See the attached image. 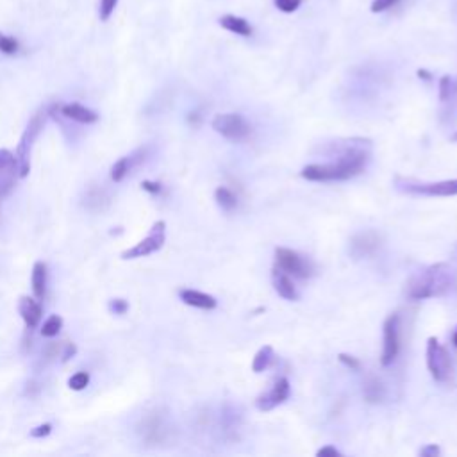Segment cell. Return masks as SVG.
Masks as SVG:
<instances>
[{"instance_id":"cell-1","label":"cell","mask_w":457,"mask_h":457,"mask_svg":"<svg viewBox=\"0 0 457 457\" xmlns=\"http://www.w3.org/2000/svg\"><path fill=\"white\" fill-rule=\"evenodd\" d=\"M368 161V154L361 148H347L340 155L336 163L327 164H309L300 172L304 179L313 182H329V181H347L364 170Z\"/></svg>"},{"instance_id":"cell-2","label":"cell","mask_w":457,"mask_h":457,"mask_svg":"<svg viewBox=\"0 0 457 457\" xmlns=\"http://www.w3.org/2000/svg\"><path fill=\"white\" fill-rule=\"evenodd\" d=\"M456 273L449 263H438L414 275L407 284V297L413 300L443 297L452 289Z\"/></svg>"},{"instance_id":"cell-3","label":"cell","mask_w":457,"mask_h":457,"mask_svg":"<svg viewBox=\"0 0 457 457\" xmlns=\"http://www.w3.org/2000/svg\"><path fill=\"white\" fill-rule=\"evenodd\" d=\"M134 434L143 447H164L173 440L172 420L163 407H152L139 416L134 425Z\"/></svg>"},{"instance_id":"cell-4","label":"cell","mask_w":457,"mask_h":457,"mask_svg":"<svg viewBox=\"0 0 457 457\" xmlns=\"http://www.w3.org/2000/svg\"><path fill=\"white\" fill-rule=\"evenodd\" d=\"M45 120H47V111H38L35 117L30 118L29 126L23 130L20 143H18L17 152H14V157L18 161V172H20V177H27V173L30 172V152L35 147V142L38 139V136L41 134L45 127Z\"/></svg>"},{"instance_id":"cell-5","label":"cell","mask_w":457,"mask_h":457,"mask_svg":"<svg viewBox=\"0 0 457 457\" xmlns=\"http://www.w3.org/2000/svg\"><path fill=\"white\" fill-rule=\"evenodd\" d=\"M166 240V224L163 220L155 222L152 225L150 233L147 237H143L142 242L136 243L134 246L127 249L121 252V259H138V257H147V255L154 254V252L161 251Z\"/></svg>"},{"instance_id":"cell-6","label":"cell","mask_w":457,"mask_h":457,"mask_svg":"<svg viewBox=\"0 0 457 457\" xmlns=\"http://www.w3.org/2000/svg\"><path fill=\"white\" fill-rule=\"evenodd\" d=\"M427 368L432 379L438 382H445L452 376V361L449 352L436 338H429L427 341Z\"/></svg>"},{"instance_id":"cell-7","label":"cell","mask_w":457,"mask_h":457,"mask_svg":"<svg viewBox=\"0 0 457 457\" xmlns=\"http://www.w3.org/2000/svg\"><path fill=\"white\" fill-rule=\"evenodd\" d=\"M275 266L288 273V275L300 277V279L311 277L313 272H315V268H313V263H311L309 259L302 257L298 252L289 251V249H284V246L275 249Z\"/></svg>"},{"instance_id":"cell-8","label":"cell","mask_w":457,"mask_h":457,"mask_svg":"<svg viewBox=\"0 0 457 457\" xmlns=\"http://www.w3.org/2000/svg\"><path fill=\"white\" fill-rule=\"evenodd\" d=\"M213 129L218 134H222L224 138L233 139V142H242V139L249 138V134L252 130L249 121L242 115H237V113H225V115L215 117Z\"/></svg>"},{"instance_id":"cell-9","label":"cell","mask_w":457,"mask_h":457,"mask_svg":"<svg viewBox=\"0 0 457 457\" xmlns=\"http://www.w3.org/2000/svg\"><path fill=\"white\" fill-rule=\"evenodd\" d=\"M398 329H400V316L395 313V315H389L384 322V345H382V356H380V362L382 367H389L395 362L398 356V350H400V334H398Z\"/></svg>"},{"instance_id":"cell-10","label":"cell","mask_w":457,"mask_h":457,"mask_svg":"<svg viewBox=\"0 0 457 457\" xmlns=\"http://www.w3.org/2000/svg\"><path fill=\"white\" fill-rule=\"evenodd\" d=\"M398 190L406 191V193L427 195V197H454L457 195V179L441 182H420V184H413V182L400 184L398 182Z\"/></svg>"},{"instance_id":"cell-11","label":"cell","mask_w":457,"mask_h":457,"mask_svg":"<svg viewBox=\"0 0 457 457\" xmlns=\"http://www.w3.org/2000/svg\"><path fill=\"white\" fill-rule=\"evenodd\" d=\"M380 240L379 233L376 231H361V233L354 234L350 237L349 243V252L354 259H364L376 254L380 249Z\"/></svg>"},{"instance_id":"cell-12","label":"cell","mask_w":457,"mask_h":457,"mask_svg":"<svg viewBox=\"0 0 457 457\" xmlns=\"http://www.w3.org/2000/svg\"><path fill=\"white\" fill-rule=\"evenodd\" d=\"M18 177H20V172H18V161L14 154L8 148H0V200L11 193Z\"/></svg>"},{"instance_id":"cell-13","label":"cell","mask_w":457,"mask_h":457,"mask_svg":"<svg viewBox=\"0 0 457 457\" xmlns=\"http://www.w3.org/2000/svg\"><path fill=\"white\" fill-rule=\"evenodd\" d=\"M289 393H291V388H289V380L288 379H279L275 382L272 389L264 395L257 398V407L259 411H272L273 407L280 406V404H284L288 400Z\"/></svg>"},{"instance_id":"cell-14","label":"cell","mask_w":457,"mask_h":457,"mask_svg":"<svg viewBox=\"0 0 457 457\" xmlns=\"http://www.w3.org/2000/svg\"><path fill=\"white\" fill-rule=\"evenodd\" d=\"M111 204V197L106 188L99 184L88 186V190L82 195V206L86 207L91 213H102L106 211Z\"/></svg>"},{"instance_id":"cell-15","label":"cell","mask_w":457,"mask_h":457,"mask_svg":"<svg viewBox=\"0 0 457 457\" xmlns=\"http://www.w3.org/2000/svg\"><path fill=\"white\" fill-rule=\"evenodd\" d=\"M145 155H147V148H139V150H136L134 154L126 155V157L118 159L117 163L111 166V181L113 182L124 181L127 173H129L134 166H138V164L145 159Z\"/></svg>"},{"instance_id":"cell-16","label":"cell","mask_w":457,"mask_h":457,"mask_svg":"<svg viewBox=\"0 0 457 457\" xmlns=\"http://www.w3.org/2000/svg\"><path fill=\"white\" fill-rule=\"evenodd\" d=\"M18 313L22 316V320L26 322L27 329L32 331L39 325L41 322V316H43V309L36 302L35 298L30 297H22L18 300Z\"/></svg>"},{"instance_id":"cell-17","label":"cell","mask_w":457,"mask_h":457,"mask_svg":"<svg viewBox=\"0 0 457 457\" xmlns=\"http://www.w3.org/2000/svg\"><path fill=\"white\" fill-rule=\"evenodd\" d=\"M61 115L68 120H74L77 124H84V126H90V124H95L99 120V115L91 109L84 108L81 104H65V106H59Z\"/></svg>"},{"instance_id":"cell-18","label":"cell","mask_w":457,"mask_h":457,"mask_svg":"<svg viewBox=\"0 0 457 457\" xmlns=\"http://www.w3.org/2000/svg\"><path fill=\"white\" fill-rule=\"evenodd\" d=\"M179 297L184 304L191 307H197V309H215L218 306L216 298L211 295L202 293V291H197V289H181L179 291Z\"/></svg>"},{"instance_id":"cell-19","label":"cell","mask_w":457,"mask_h":457,"mask_svg":"<svg viewBox=\"0 0 457 457\" xmlns=\"http://www.w3.org/2000/svg\"><path fill=\"white\" fill-rule=\"evenodd\" d=\"M273 288L279 293V297L286 298V300H298L297 286L293 284L291 277L277 266L273 268Z\"/></svg>"},{"instance_id":"cell-20","label":"cell","mask_w":457,"mask_h":457,"mask_svg":"<svg viewBox=\"0 0 457 457\" xmlns=\"http://www.w3.org/2000/svg\"><path fill=\"white\" fill-rule=\"evenodd\" d=\"M220 26L224 27L228 32H234L237 36H243V38H249L252 36V26L246 22L245 18L236 17V14H225L220 18Z\"/></svg>"},{"instance_id":"cell-21","label":"cell","mask_w":457,"mask_h":457,"mask_svg":"<svg viewBox=\"0 0 457 457\" xmlns=\"http://www.w3.org/2000/svg\"><path fill=\"white\" fill-rule=\"evenodd\" d=\"M384 395H386V391H384L382 382L377 377L368 376L364 382H362V397H364V400L370 402V404H379V402L384 400Z\"/></svg>"},{"instance_id":"cell-22","label":"cell","mask_w":457,"mask_h":457,"mask_svg":"<svg viewBox=\"0 0 457 457\" xmlns=\"http://www.w3.org/2000/svg\"><path fill=\"white\" fill-rule=\"evenodd\" d=\"M30 280H32V293L38 300H41L47 293V264L41 263V261L35 263Z\"/></svg>"},{"instance_id":"cell-23","label":"cell","mask_w":457,"mask_h":457,"mask_svg":"<svg viewBox=\"0 0 457 457\" xmlns=\"http://www.w3.org/2000/svg\"><path fill=\"white\" fill-rule=\"evenodd\" d=\"M273 361V349L270 345L263 347V349L257 350V354L254 356V361H252V370L255 373H261V371L266 370Z\"/></svg>"},{"instance_id":"cell-24","label":"cell","mask_w":457,"mask_h":457,"mask_svg":"<svg viewBox=\"0 0 457 457\" xmlns=\"http://www.w3.org/2000/svg\"><path fill=\"white\" fill-rule=\"evenodd\" d=\"M215 199L224 211H233L234 207L237 206L236 195L228 190V188H225V186H222V188H218V190L215 191Z\"/></svg>"},{"instance_id":"cell-25","label":"cell","mask_w":457,"mask_h":457,"mask_svg":"<svg viewBox=\"0 0 457 457\" xmlns=\"http://www.w3.org/2000/svg\"><path fill=\"white\" fill-rule=\"evenodd\" d=\"M63 347H65V343H59V341H50V343H47V345L43 347V350H41V362H43V367H47L48 362L59 358L61 352H63Z\"/></svg>"},{"instance_id":"cell-26","label":"cell","mask_w":457,"mask_h":457,"mask_svg":"<svg viewBox=\"0 0 457 457\" xmlns=\"http://www.w3.org/2000/svg\"><path fill=\"white\" fill-rule=\"evenodd\" d=\"M61 327H63V318L57 315H52L50 318L45 320V324L41 325V336L56 338L57 334H59Z\"/></svg>"},{"instance_id":"cell-27","label":"cell","mask_w":457,"mask_h":457,"mask_svg":"<svg viewBox=\"0 0 457 457\" xmlns=\"http://www.w3.org/2000/svg\"><path fill=\"white\" fill-rule=\"evenodd\" d=\"M456 91H457V82L454 84V81L449 77V75H443V77L440 79V100H443V102L445 100H449Z\"/></svg>"},{"instance_id":"cell-28","label":"cell","mask_w":457,"mask_h":457,"mask_svg":"<svg viewBox=\"0 0 457 457\" xmlns=\"http://www.w3.org/2000/svg\"><path fill=\"white\" fill-rule=\"evenodd\" d=\"M88 384H90V373H88V371H77V373L70 377L68 380V386L74 389V391H82Z\"/></svg>"},{"instance_id":"cell-29","label":"cell","mask_w":457,"mask_h":457,"mask_svg":"<svg viewBox=\"0 0 457 457\" xmlns=\"http://www.w3.org/2000/svg\"><path fill=\"white\" fill-rule=\"evenodd\" d=\"M18 48H20V43H18L17 39L0 32V52H2V54L13 56V54H17L18 52Z\"/></svg>"},{"instance_id":"cell-30","label":"cell","mask_w":457,"mask_h":457,"mask_svg":"<svg viewBox=\"0 0 457 457\" xmlns=\"http://www.w3.org/2000/svg\"><path fill=\"white\" fill-rule=\"evenodd\" d=\"M118 6V0H100V8H99V17L102 22H108L111 14L115 13V9Z\"/></svg>"},{"instance_id":"cell-31","label":"cell","mask_w":457,"mask_h":457,"mask_svg":"<svg viewBox=\"0 0 457 457\" xmlns=\"http://www.w3.org/2000/svg\"><path fill=\"white\" fill-rule=\"evenodd\" d=\"M273 2H275V8L282 13H295L302 4V0H273Z\"/></svg>"},{"instance_id":"cell-32","label":"cell","mask_w":457,"mask_h":457,"mask_svg":"<svg viewBox=\"0 0 457 457\" xmlns=\"http://www.w3.org/2000/svg\"><path fill=\"white\" fill-rule=\"evenodd\" d=\"M400 0H373L371 2V13H384L388 11L389 8L397 6Z\"/></svg>"},{"instance_id":"cell-33","label":"cell","mask_w":457,"mask_h":457,"mask_svg":"<svg viewBox=\"0 0 457 457\" xmlns=\"http://www.w3.org/2000/svg\"><path fill=\"white\" fill-rule=\"evenodd\" d=\"M338 359H340V362H343V364H345L347 368H350L352 371L361 370V362H359L356 358H352V356L340 354V356H338Z\"/></svg>"},{"instance_id":"cell-34","label":"cell","mask_w":457,"mask_h":457,"mask_svg":"<svg viewBox=\"0 0 457 457\" xmlns=\"http://www.w3.org/2000/svg\"><path fill=\"white\" fill-rule=\"evenodd\" d=\"M109 309L115 313V315H126L127 309H129V304L126 300H121V298H117V300H111L109 302Z\"/></svg>"},{"instance_id":"cell-35","label":"cell","mask_w":457,"mask_h":457,"mask_svg":"<svg viewBox=\"0 0 457 457\" xmlns=\"http://www.w3.org/2000/svg\"><path fill=\"white\" fill-rule=\"evenodd\" d=\"M77 354V347H75V343H65V347H63V352H61V361L66 362L70 361V359L74 358V356Z\"/></svg>"},{"instance_id":"cell-36","label":"cell","mask_w":457,"mask_h":457,"mask_svg":"<svg viewBox=\"0 0 457 457\" xmlns=\"http://www.w3.org/2000/svg\"><path fill=\"white\" fill-rule=\"evenodd\" d=\"M52 432V425L50 423H43V425H38L30 431V438H45Z\"/></svg>"},{"instance_id":"cell-37","label":"cell","mask_w":457,"mask_h":457,"mask_svg":"<svg viewBox=\"0 0 457 457\" xmlns=\"http://www.w3.org/2000/svg\"><path fill=\"white\" fill-rule=\"evenodd\" d=\"M440 447L438 445H427V447H423L422 450H420V456L422 457H436L440 456Z\"/></svg>"},{"instance_id":"cell-38","label":"cell","mask_w":457,"mask_h":457,"mask_svg":"<svg viewBox=\"0 0 457 457\" xmlns=\"http://www.w3.org/2000/svg\"><path fill=\"white\" fill-rule=\"evenodd\" d=\"M316 454H318L320 457H341L340 450H338L336 447H331V445H329V447H324V449H320Z\"/></svg>"},{"instance_id":"cell-39","label":"cell","mask_w":457,"mask_h":457,"mask_svg":"<svg viewBox=\"0 0 457 457\" xmlns=\"http://www.w3.org/2000/svg\"><path fill=\"white\" fill-rule=\"evenodd\" d=\"M142 188L145 191H148V193H152V195H157V193H161V190H163V188H161V184L159 182H152V181H145L142 184Z\"/></svg>"},{"instance_id":"cell-40","label":"cell","mask_w":457,"mask_h":457,"mask_svg":"<svg viewBox=\"0 0 457 457\" xmlns=\"http://www.w3.org/2000/svg\"><path fill=\"white\" fill-rule=\"evenodd\" d=\"M38 393H39V386L35 382V380H30V382H27L26 395H29V397H36Z\"/></svg>"},{"instance_id":"cell-41","label":"cell","mask_w":457,"mask_h":457,"mask_svg":"<svg viewBox=\"0 0 457 457\" xmlns=\"http://www.w3.org/2000/svg\"><path fill=\"white\" fill-rule=\"evenodd\" d=\"M418 77H420V79H425V81H431L432 75L429 74L427 70H418Z\"/></svg>"},{"instance_id":"cell-42","label":"cell","mask_w":457,"mask_h":457,"mask_svg":"<svg viewBox=\"0 0 457 457\" xmlns=\"http://www.w3.org/2000/svg\"><path fill=\"white\" fill-rule=\"evenodd\" d=\"M454 345H456V347H457V331H456V332H454Z\"/></svg>"},{"instance_id":"cell-43","label":"cell","mask_w":457,"mask_h":457,"mask_svg":"<svg viewBox=\"0 0 457 457\" xmlns=\"http://www.w3.org/2000/svg\"><path fill=\"white\" fill-rule=\"evenodd\" d=\"M452 142H454V143H457V133L452 136Z\"/></svg>"}]
</instances>
